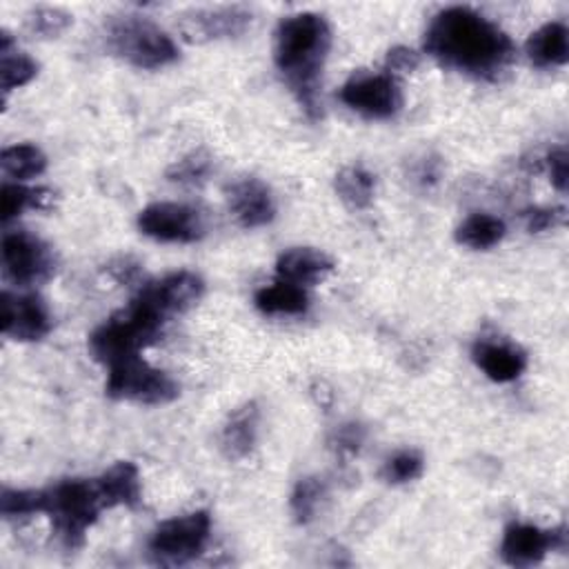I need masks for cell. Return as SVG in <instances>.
<instances>
[{
  "label": "cell",
  "instance_id": "cell-1",
  "mask_svg": "<svg viewBox=\"0 0 569 569\" xmlns=\"http://www.w3.org/2000/svg\"><path fill=\"white\" fill-rule=\"evenodd\" d=\"M425 49L445 67L493 78L516 56L511 38L469 7H449L436 13L425 33Z\"/></svg>",
  "mask_w": 569,
  "mask_h": 569
},
{
  "label": "cell",
  "instance_id": "cell-21",
  "mask_svg": "<svg viewBox=\"0 0 569 569\" xmlns=\"http://www.w3.org/2000/svg\"><path fill=\"white\" fill-rule=\"evenodd\" d=\"M253 302L262 313H282V316H298V313H305L309 307L305 287L280 280V278L273 284L258 289Z\"/></svg>",
  "mask_w": 569,
  "mask_h": 569
},
{
  "label": "cell",
  "instance_id": "cell-33",
  "mask_svg": "<svg viewBox=\"0 0 569 569\" xmlns=\"http://www.w3.org/2000/svg\"><path fill=\"white\" fill-rule=\"evenodd\" d=\"M565 220V209L562 207H536V209H529L525 211V222H527V229L531 233H538V231H545L549 227H556Z\"/></svg>",
  "mask_w": 569,
  "mask_h": 569
},
{
  "label": "cell",
  "instance_id": "cell-4",
  "mask_svg": "<svg viewBox=\"0 0 569 569\" xmlns=\"http://www.w3.org/2000/svg\"><path fill=\"white\" fill-rule=\"evenodd\" d=\"M47 491V507L53 531L67 549H76L84 542L87 529L98 520L100 511L107 509L96 480H60Z\"/></svg>",
  "mask_w": 569,
  "mask_h": 569
},
{
  "label": "cell",
  "instance_id": "cell-6",
  "mask_svg": "<svg viewBox=\"0 0 569 569\" xmlns=\"http://www.w3.org/2000/svg\"><path fill=\"white\" fill-rule=\"evenodd\" d=\"M107 396L118 400H131L140 405H164L178 398V382L164 371L151 367L138 356H129L109 365Z\"/></svg>",
  "mask_w": 569,
  "mask_h": 569
},
{
  "label": "cell",
  "instance_id": "cell-25",
  "mask_svg": "<svg viewBox=\"0 0 569 569\" xmlns=\"http://www.w3.org/2000/svg\"><path fill=\"white\" fill-rule=\"evenodd\" d=\"M0 204H2V220H11L20 216L24 209H49L53 204V191L47 187H22V184H2L0 191Z\"/></svg>",
  "mask_w": 569,
  "mask_h": 569
},
{
  "label": "cell",
  "instance_id": "cell-12",
  "mask_svg": "<svg viewBox=\"0 0 569 569\" xmlns=\"http://www.w3.org/2000/svg\"><path fill=\"white\" fill-rule=\"evenodd\" d=\"M204 282L200 276L193 271H173L156 282L144 284L136 296L169 320V316L191 309L200 300Z\"/></svg>",
  "mask_w": 569,
  "mask_h": 569
},
{
  "label": "cell",
  "instance_id": "cell-32",
  "mask_svg": "<svg viewBox=\"0 0 569 569\" xmlns=\"http://www.w3.org/2000/svg\"><path fill=\"white\" fill-rule=\"evenodd\" d=\"M418 64H420V56L409 47H393L387 51V58H385V69L391 78L411 73L418 69Z\"/></svg>",
  "mask_w": 569,
  "mask_h": 569
},
{
  "label": "cell",
  "instance_id": "cell-8",
  "mask_svg": "<svg viewBox=\"0 0 569 569\" xmlns=\"http://www.w3.org/2000/svg\"><path fill=\"white\" fill-rule=\"evenodd\" d=\"M0 253L2 276L18 287L44 282L56 271V256L51 247L29 231L4 233Z\"/></svg>",
  "mask_w": 569,
  "mask_h": 569
},
{
  "label": "cell",
  "instance_id": "cell-23",
  "mask_svg": "<svg viewBox=\"0 0 569 569\" xmlns=\"http://www.w3.org/2000/svg\"><path fill=\"white\" fill-rule=\"evenodd\" d=\"M333 184H336V191H338L340 200L351 209H367L373 200L376 180L365 167L351 164V167L340 169L336 173Z\"/></svg>",
  "mask_w": 569,
  "mask_h": 569
},
{
  "label": "cell",
  "instance_id": "cell-24",
  "mask_svg": "<svg viewBox=\"0 0 569 569\" xmlns=\"http://www.w3.org/2000/svg\"><path fill=\"white\" fill-rule=\"evenodd\" d=\"M0 167L7 178L13 180H29L40 176L47 169V158L36 144H13L2 149Z\"/></svg>",
  "mask_w": 569,
  "mask_h": 569
},
{
  "label": "cell",
  "instance_id": "cell-35",
  "mask_svg": "<svg viewBox=\"0 0 569 569\" xmlns=\"http://www.w3.org/2000/svg\"><path fill=\"white\" fill-rule=\"evenodd\" d=\"M365 440V429L356 422H349V425H342L338 431H336V449L342 451V453H356L360 449Z\"/></svg>",
  "mask_w": 569,
  "mask_h": 569
},
{
  "label": "cell",
  "instance_id": "cell-7",
  "mask_svg": "<svg viewBox=\"0 0 569 569\" xmlns=\"http://www.w3.org/2000/svg\"><path fill=\"white\" fill-rule=\"evenodd\" d=\"M211 531L207 511H191L160 522L149 538V553L160 565H184L202 553Z\"/></svg>",
  "mask_w": 569,
  "mask_h": 569
},
{
  "label": "cell",
  "instance_id": "cell-11",
  "mask_svg": "<svg viewBox=\"0 0 569 569\" xmlns=\"http://www.w3.org/2000/svg\"><path fill=\"white\" fill-rule=\"evenodd\" d=\"M0 327L7 338L13 340H40L51 329V313L44 300L36 293L13 296L4 291L0 296Z\"/></svg>",
  "mask_w": 569,
  "mask_h": 569
},
{
  "label": "cell",
  "instance_id": "cell-30",
  "mask_svg": "<svg viewBox=\"0 0 569 569\" xmlns=\"http://www.w3.org/2000/svg\"><path fill=\"white\" fill-rule=\"evenodd\" d=\"M71 24V16L58 7H38L27 13V29L42 38H56Z\"/></svg>",
  "mask_w": 569,
  "mask_h": 569
},
{
  "label": "cell",
  "instance_id": "cell-20",
  "mask_svg": "<svg viewBox=\"0 0 569 569\" xmlns=\"http://www.w3.org/2000/svg\"><path fill=\"white\" fill-rule=\"evenodd\" d=\"M256 433H258V407L256 402H247L238 407L222 427L220 447L224 456L233 460L244 458L256 445Z\"/></svg>",
  "mask_w": 569,
  "mask_h": 569
},
{
  "label": "cell",
  "instance_id": "cell-27",
  "mask_svg": "<svg viewBox=\"0 0 569 569\" xmlns=\"http://www.w3.org/2000/svg\"><path fill=\"white\" fill-rule=\"evenodd\" d=\"M325 496V482L320 478H302L298 480V485L293 487V493H291V513L296 518V522L305 525L309 522L316 511H318V505Z\"/></svg>",
  "mask_w": 569,
  "mask_h": 569
},
{
  "label": "cell",
  "instance_id": "cell-16",
  "mask_svg": "<svg viewBox=\"0 0 569 569\" xmlns=\"http://www.w3.org/2000/svg\"><path fill=\"white\" fill-rule=\"evenodd\" d=\"M333 269V260L313 247H293L280 253L276 262V273L280 280L307 287L322 280Z\"/></svg>",
  "mask_w": 569,
  "mask_h": 569
},
{
  "label": "cell",
  "instance_id": "cell-13",
  "mask_svg": "<svg viewBox=\"0 0 569 569\" xmlns=\"http://www.w3.org/2000/svg\"><path fill=\"white\" fill-rule=\"evenodd\" d=\"M565 545L562 529H540L536 525H509L500 542V556L507 565L529 567L540 562L551 549Z\"/></svg>",
  "mask_w": 569,
  "mask_h": 569
},
{
  "label": "cell",
  "instance_id": "cell-10",
  "mask_svg": "<svg viewBox=\"0 0 569 569\" xmlns=\"http://www.w3.org/2000/svg\"><path fill=\"white\" fill-rule=\"evenodd\" d=\"M138 229L160 242H196L204 236L200 213L182 202H153L138 216Z\"/></svg>",
  "mask_w": 569,
  "mask_h": 569
},
{
  "label": "cell",
  "instance_id": "cell-34",
  "mask_svg": "<svg viewBox=\"0 0 569 569\" xmlns=\"http://www.w3.org/2000/svg\"><path fill=\"white\" fill-rule=\"evenodd\" d=\"M547 167H549V178L558 191H567V176H569V160H567V149L556 147L547 156Z\"/></svg>",
  "mask_w": 569,
  "mask_h": 569
},
{
  "label": "cell",
  "instance_id": "cell-26",
  "mask_svg": "<svg viewBox=\"0 0 569 569\" xmlns=\"http://www.w3.org/2000/svg\"><path fill=\"white\" fill-rule=\"evenodd\" d=\"M47 491L44 489H9L2 487L0 511L4 518H27L44 511Z\"/></svg>",
  "mask_w": 569,
  "mask_h": 569
},
{
  "label": "cell",
  "instance_id": "cell-9",
  "mask_svg": "<svg viewBox=\"0 0 569 569\" xmlns=\"http://www.w3.org/2000/svg\"><path fill=\"white\" fill-rule=\"evenodd\" d=\"M340 100L365 118L385 120L400 111L402 93L389 73H353L340 89Z\"/></svg>",
  "mask_w": 569,
  "mask_h": 569
},
{
  "label": "cell",
  "instance_id": "cell-3",
  "mask_svg": "<svg viewBox=\"0 0 569 569\" xmlns=\"http://www.w3.org/2000/svg\"><path fill=\"white\" fill-rule=\"evenodd\" d=\"M164 322V316L136 296L127 309L113 313L89 336V349L96 360L109 367L116 360L138 356L156 342Z\"/></svg>",
  "mask_w": 569,
  "mask_h": 569
},
{
  "label": "cell",
  "instance_id": "cell-18",
  "mask_svg": "<svg viewBox=\"0 0 569 569\" xmlns=\"http://www.w3.org/2000/svg\"><path fill=\"white\" fill-rule=\"evenodd\" d=\"M473 360L485 371V376L496 382H511L527 367V358L518 347L496 340L476 342Z\"/></svg>",
  "mask_w": 569,
  "mask_h": 569
},
{
  "label": "cell",
  "instance_id": "cell-14",
  "mask_svg": "<svg viewBox=\"0 0 569 569\" xmlns=\"http://www.w3.org/2000/svg\"><path fill=\"white\" fill-rule=\"evenodd\" d=\"M251 22V13L242 7L196 9L180 18V31L189 42H207L240 36Z\"/></svg>",
  "mask_w": 569,
  "mask_h": 569
},
{
  "label": "cell",
  "instance_id": "cell-22",
  "mask_svg": "<svg viewBox=\"0 0 569 569\" xmlns=\"http://www.w3.org/2000/svg\"><path fill=\"white\" fill-rule=\"evenodd\" d=\"M505 222L489 213H471L456 229V240L469 249H489L505 238Z\"/></svg>",
  "mask_w": 569,
  "mask_h": 569
},
{
  "label": "cell",
  "instance_id": "cell-19",
  "mask_svg": "<svg viewBox=\"0 0 569 569\" xmlns=\"http://www.w3.org/2000/svg\"><path fill=\"white\" fill-rule=\"evenodd\" d=\"M527 56L536 67H562L569 60V31L562 22H547L527 40Z\"/></svg>",
  "mask_w": 569,
  "mask_h": 569
},
{
  "label": "cell",
  "instance_id": "cell-5",
  "mask_svg": "<svg viewBox=\"0 0 569 569\" xmlns=\"http://www.w3.org/2000/svg\"><path fill=\"white\" fill-rule=\"evenodd\" d=\"M109 47L116 56L140 69H160L178 58L173 40L140 16H122L109 22Z\"/></svg>",
  "mask_w": 569,
  "mask_h": 569
},
{
  "label": "cell",
  "instance_id": "cell-17",
  "mask_svg": "<svg viewBox=\"0 0 569 569\" xmlns=\"http://www.w3.org/2000/svg\"><path fill=\"white\" fill-rule=\"evenodd\" d=\"M100 498L104 507H127L136 509L142 502V489H140V473L133 462L120 460L111 465L100 478H96Z\"/></svg>",
  "mask_w": 569,
  "mask_h": 569
},
{
  "label": "cell",
  "instance_id": "cell-31",
  "mask_svg": "<svg viewBox=\"0 0 569 569\" xmlns=\"http://www.w3.org/2000/svg\"><path fill=\"white\" fill-rule=\"evenodd\" d=\"M422 456L418 451H411V449H405V451H398L393 453L385 467H382V478L387 482H393V485H400V482H409V480H416L420 473H422Z\"/></svg>",
  "mask_w": 569,
  "mask_h": 569
},
{
  "label": "cell",
  "instance_id": "cell-28",
  "mask_svg": "<svg viewBox=\"0 0 569 569\" xmlns=\"http://www.w3.org/2000/svg\"><path fill=\"white\" fill-rule=\"evenodd\" d=\"M38 73L36 60H31L27 53H4L0 56V82L2 93L7 96L11 89H18L27 84Z\"/></svg>",
  "mask_w": 569,
  "mask_h": 569
},
{
  "label": "cell",
  "instance_id": "cell-15",
  "mask_svg": "<svg viewBox=\"0 0 569 569\" xmlns=\"http://www.w3.org/2000/svg\"><path fill=\"white\" fill-rule=\"evenodd\" d=\"M227 200L236 220L247 229L264 227L276 216L271 191L258 178H242L233 182L227 191Z\"/></svg>",
  "mask_w": 569,
  "mask_h": 569
},
{
  "label": "cell",
  "instance_id": "cell-2",
  "mask_svg": "<svg viewBox=\"0 0 569 569\" xmlns=\"http://www.w3.org/2000/svg\"><path fill=\"white\" fill-rule=\"evenodd\" d=\"M331 47V29L318 13L305 11L287 16L276 29L273 58L276 64L298 98L300 107L311 116H320V76Z\"/></svg>",
  "mask_w": 569,
  "mask_h": 569
},
{
  "label": "cell",
  "instance_id": "cell-29",
  "mask_svg": "<svg viewBox=\"0 0 569 569\" xmlns=\"http://www.w3.org/2000/svg\"><path fill=\"white\" fill-rule=\"evenodd\" d=\"M211 171V156L207 151H193L167 169V178L180 184H198Z\"/></svg>",
  "mask_w": 569,
  "mask_h": 569
}]
</instances>
